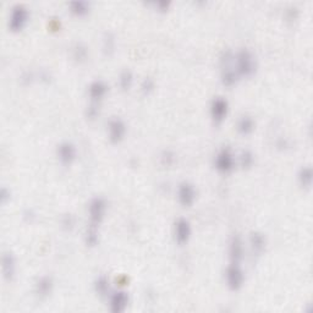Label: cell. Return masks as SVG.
Instances as JSON below:
<instances>
[{
  "mask_svg": "<svg viewBox=\"0 0 313 313\" xmlns=\"http://www.w3.org/2000/svg\"><path fill=\"white\" fill-rule=\"evenodd\" d=\"M234 61L236 62V70L239 76H251L256 71V60L254 55L247 49H242L234 57Z\"/></svg>",
  "mask_w": 313,
  "mask_h": 313,
  "instance_id": "1",
  "label": "cell"
},
{
  "mask_svg": "<svg viewBox=\"0 0 313 313\" xmlns=\"http://www.w3.org/2000/svg\"><path fill=\"white\" fill-rule=\"evenodd\" d=\"M225 277H227L228 286H229L231 290H234V291L241 289L242 285H244L245 275H244V270L241 269L240 264L231 263V264L227 268Z\"/></svg>",
  "mask_w": 313,
  "mask_h": 313,
  "instance_id": "2",
  "label": "cell"
},
{
  "mask_svg": "<svg viewBox=\"0 0 313 313\" xmlns=\"http://www.w3.org/2000/svg\"><path fill=\"white\" fill-rule=\"evenodd\" d=\"M28 20V11L24 5H15L11 9V14L9 17V27L12 31H20L24 28Z\"/></svg>",
  "mask_w": 313,
  "mask_h": 313,
  "instance_id": "3",
  "label": "cell"
},
{
  "mask_svg": "<svg viewBox=\"0 0 313 313\" xmlns=\"http://www.w3.org/2000/svg\"><path fill=\"white\" fill-rule=\"evenodd\" d=\"M105 209H107V203H105L104 199L102 197H94L89 202V224L99 227L104 218Z\"/></svg>",
  "mask_w": 313,
  "mask_h": 313,
  "instance_id": "4",
  "label": "cell"
},
{
  "mask_svg": "<svg viewBox=\"0 0 313 313\" xmlns=\"http://www.w3.org/2000/svg\"><path fill=\"white\" fill-rule=\"evenodd\" d=\"M215 169L220 172H230L234 169L235 158L229 149L224 148L217 154L214 159Z\"/></svg>",
  "mask_w": 313,
  "mask_h": 313,
  "instance_id": "5",
  "label": "cell"
},
{
  "mask_svg": "<svg viewBox=\"0 0 313 313\" xmlns=\"http://www.w3.org/2000/svg\"><path fill=\"white\" fill-rule=\"evenodd\" d=\"M174 234L177 244H186L190 240V237H191V225H190L189 220L184 219V218L177 219V222L175 223Z\"/></svg>",
  "mask_w": 313,
  "mask_h": 313,
  "instance_id": "6",
  "label": "cell"
},
{
  "mask_svg": "<svg viewBox=\"0 0 313 313\" xmlns=\"http://www.w3.org/2000/svg\"><path fill=\"white\" fill-rule=\"evenodd\" d=\"M108 130H109V139L110 141L117 143V142L122 141L126 135V125L124 124L121 119L114 117L108 124Z\"/></svg>",
  "mask_w": 313,
  "mask_h": 313,
  "instance_id": "7",
  "label": "cell"
},
{
  "mask_svg": "<svg viewBox=\"0 0 313 313\" xmlns=\"http://www.w3.org/2000/svg\"><path fill=\"white\" fill-rule=\"evenodd\" d=\"M228 114V102L222 97H217L213 99L210 104V115H212L213 121L220 124L225 119Z\"/></svg>",
  "mask_w": 313,
  "mask_h": 313,
  "instance_id": "8",
  "label": "cell"
},
{
  "mask_svg": "<svg viewBox=\"0 0 313 313\" xmlns=\"http://www.w3.org/2000/svg\"><path fill=\"white\" fill-rule=\"evenodd\" d=\"M177 197H179L180 203L184 207L192 206L195 199H196L195 187L190 182H182V184H180L179 190H177Z\"/></svg>",
  "mask_w": 313,
  "mask_h": 313,
  "instance_id": "9",
  "label": "cell"
},
{
  "mask_svg": "<svg viewBox=\"0 0 313 313\" xmlns=\"http://www.w3.org/2000/svg\"><path fill=\"white\" fill-rule=\"evenodd\" d=\"M57 158L64 165H70L76 158V148L71 142H62L57 146Z\"/></svg>",
  "mask_w": 313,
  "mask_h": 313,
  "instance_id": "10",
  "label": "cell"
},
{
  "mask_svg": "<svg viewBox=\"0 0 313 313\" xmlns=\"http://www.w3.org/2000/svg\"><path fill=\"white\" fill-rule=\"evenodd\" d=\"M127 304H129V295L122 290L114 292L110 296V310H112V312H124L126 310Z\"/></svg>",
  "mask_w": 313,
  "mask_h": 313,
  "instance_id": "11",
  "label": "cell"
},
{
  "mask_svg": "<svg viewBox=\"0 0 313 313\" xmlns=\"http://www.w3.org/2000/svg\"><path fill=\"white\" fill-rule=\"evenodd\" d=\"M229 255L231 263L240 264L242 257H244V246H242V241L239 236H234L230 241Z\"/></svg>",
  "mask_w": 313,
  "mask_h": 313,
  "instance_id": "12",
  "label": "cell"
},
{
  "mask_svg": "<svg viewBox=\"0 0 313 313\" xmlns=\"http://www.w3.org/2000/svg\"><path fill=\"white\" fill-rule=\"evenodd\" d=\"M15 258L12 256V254L10 252H4L1 258V269H2V275L6 280H11L14 278L15 274Z\"/></svg>",
  "mask_w": 313,
  "mask_h": 313,
  "instance_id": "13",
  "label": "cell"
},
{
  "mask_svg": "<svg viewBox=\"0 0 313 313\" xmlns=\"http://www.w3.org/2000/svg\"><path fill=\"white\" fill-rule=\"evenodd\" d=\"M107 92H108V86L103 81H101V80H97V81L92 82L88 89L89 97H91L93 103H98V102L105 96Z\"/></svg>",
  "mask_w": 313,
  "mask_h": 313,
  "instance_id": "14",
  "label": "cell"
},
{
  "mask_svg": "<svg viewBox=\"0 0 313 313\" xmlns=\"http://www.w3.org/2000/svg\"><path fill=\"white\" fill-rule=\"evenodd\" d=\"M53 290V280L49 277H42L36 284V294L39 297H47Z\"/></svg>",
  "mask_w": 313,
  "mask_h": 313,
  "instance_id": "15",
  "label": "cell"
},
{
  "mask_svg": "<svg viewBox=\"0 0 313 313\" xmlns=\"http://www.w3.org/2000/svg\"><path fill=\"white\" fill-rule=\"evenodd\" d=\"M255 122L250 116H242L237 122V130L241 135H250L254 131Z\"/></svg>",
  "mask_w": 313,
  "mask_h": 313,
  "instance_id": "16",
  "label": "cell"
},
{
  "mask_svg": "<svg viewBox=\"0 0 313 313\" xmlns=\"http://www.w3.org/2000/svg\"><path fill=\"white\" fill-rule=\"evenodd\" d=\"M69 6L70 11L72 14L77 15V16H84L89 10V4H87L86 1H71L69 4Z\"/></svg>",
  "mask_w": 313,
  "mask_h": 313,
  "instance_id": "17",
  "label": "cell"
},
{
  "mask_svg": "<svg viewBox=\"0 0 313 313\" xmlns=\"http://www.w3.org/2000/svg\"><path fill=\"white\" fill-rule=\"evenodd\" d=\"M250 242H251L252 250H254L256 254H261L263 250H264V246H265L264 237H263V235L259 234V232H254V234L251 235V240H250Z\"/></svg>",
  "mask_w": 313,
  "mask_h": 313,
  "instance_id": "18",
  "label": "cell"
},
{
  "mask_svg": "<svg viewBox=\"0 0 313 313\" xmlns=\"http://www.w3.org/2000/svg\"><path fill=\"white\" fill-rule=\"evenodd\" d=\"M299 181L302 187H310L312 184V169L310 167L301 168L299 172Z\"/></svg>",
  "mask_w": 313,
  "mask_h": 313,
  "instance_id": "19",
  "label": "cell"
},
{
  "mask_svg": "<svg viewBox=\"0 0 313 313\" xmlns=\"http://www.w3.org/2000/svg\"><path fill=\"white\" fill-rule=\"evenodd\" d=\"M98 242V227L89 224L86 231V244L88 246H96Z\"/></svg>",
  "mask_w": 313,
  "mask_h": 313,
  "instance_id": "20",
  "label": "cell"
},
{
  "mask_svg": "<svg viewBox=\"0 0 313 313\" xmlns=\"http://www.w3.org/2000/svg\"><path fill=\"white\" fill-rule=\"evenodd\" d=\"M94 289L99 296H107L109 292V282L105 277H99L94 283Z\"/></svg>",
  "mask_w": 313,
  "mask_h": 313,
  "instance_id": "21",
  "label": "cell"
},
{
  "mask_svg": "<svg viewBox=\"0 0 313 313\" xmlns=\"http://www.w3.org/2000/svg\"><path fill=\"white\" fill-rule=\"evenodd\" d=\"M132 81H134V76H132L130 70H124V71L120 74L119 84H120V87H121L124 91H126V89H129L130 87H131Z\"/></svg>",
  "mask_w": 313,
  "mask_h": 313,
  "instance_id": "22",
  "label": "cell"
},
{
  "mask_svg": "<svg viewBox=\"0 0 313 313\" xmlns=\"http://www.w3.org/2000/svg\"><path fill=\"white\" fill-rule=\"evenodd\" d=\"M114 47H115V41L114 37L112 34H105L104 41H103V49L107 54H110V53L114 52Z\"/></svg>",
  "mask_w": 313,
  "mask_h": 313,
  "instance_id": "23",
  "label": "cell"
},
{
  "mask_svg": "<svg viewBox=\"0 0 313 313\" xmlns=\"http://www.w3.org/2000/svg\"><path fill=\"white\" fill-rule=\"evenodd\" d=\"M154 88V82L153 80H151L149 77L144 79L141 84V91L143 92L144 94H149Z\"/></svg>",
  "mask_w": 313,
  "mask_h": 313,
  "instance_id": "24",
  "label": "cell"
},
{
  "mask_svg": "<svg viewBox=\"0 0 313 313\" xmlns=\"http://www.w3.org/2000/svg\"><path fill=\"white\" fill-rule=\"evenodd\" d=\"M86 55H87L86 48H85V47L82 46V44H77L76 48H75V51H74L75 59L82 60V59H85V57H86Z\"/></svg>",
  "mask_w": 313,
  "mask_h": 313,
  "instance_id": "25",
  "label": "cell"
},
{
  "mask_svg": "<svg viewBox=\"0 0 313 313\" xmlns=\"http://www.w3.org/2000/svg\"><path fill=\"white\" fill-rule=\"evenodd\" d=\"M252 162H254V157H252V154H251V152H249V151H245V152H242V154H241V164H242V167H250V165L252 164Z\"/></svg>",
  "mask_w": 313,
  "mask_h": 313,
  "instance_id": "26",
  "label": "cell"
},
{
  "mask_svg": "<svg viewBox=\"0 0 313 313\" xmlns=\"http://www.w3.org/2000/svg\"><path fill=\"white\" fill-rule=\"evenodd\" d=\"M9 199H10V191H7V189H5V187H2L1 192H0V199H1L2 203H5V202H6Z\"/></svg>",
  "mask_w": 313,
  "mask_h": 313,
  "instance_id": "27",
  "label": "cell"
},
{
  "mask_svg": "<svg viewBox=\"0 0 313 313\" xmlns=\"http://www.w3.org/2000/svg\"><path fill=\"white\" fill-rule=\"evenodd\" d=\"M157 6L158 7H160V10H162V11H164L165 9H167L168 6H169V2H165V1H159V2H157Z\"/></svg>",
  "mask_w": 313,
  "mask_h": 313,
  "instance_id": "28",
  "label": "cell"
}]
</instances>
